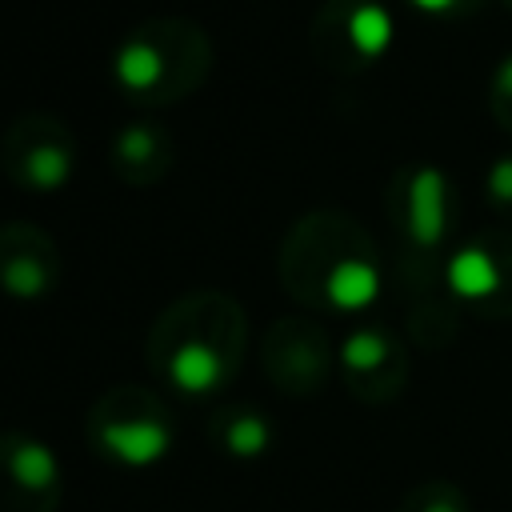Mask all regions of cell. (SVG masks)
<instances>
[{
	"mask_svg": "<svg viewBox=\"0 0 512 512\" xmlns=\"http://www.w3.org/2000/svg\"><path fill=\"white\" fill-rule=\"evenodd\" d=\"M276 276L296 304L324 316L364 312L384 284L372 232L344 208L304 212L280 240Z\"/></svg>",
	"mask_w": 512,
	"mask_h": 512,
	"instance_id": "6da1fadb",
	"label": "cell"
},
{
	"mask_svg": "<svg viewBox=\"0 0 512 512\" xmlns=\"http://www.w3.org/2000/svg\"><path fill=\"white\" fill-rule=\"evenodd\" d=\"M248 356V316L236 296L196 288L176 296L148 328L144 360L176 396H220Z\"/></svg>",
	"mask_w": 512,
	"mask_h": 512,
	"instance_id": "7a4b0ae2",
	"label": "cell"
},
{
	"mask_svg": "<svg viewBox=\"0 0 512 512\" xmlns=\"http://www.w3.org/2000/svg\"><path fill=\"white\" fill-rule=\"evenodd\" d=\"M212 72V40L188 16H152L136 24L112 52V80L128 104L168 108L204 88Z\"/></svg>",
	"mask_w": 512,
	"mask_h": 512,
	"instance_id": "3957f363",
	"label": "cell"
},
{
	"mask_svg": "<svg viewBox=\"0 0 512 512\" xmlns=\"http://www.w3.org/2000/svg\"><path fill=\"white\" fill-rule=\"evenodd\" d=\"M84 440L104 464L144 472L172 452L176 420L160 392L144 384H112L92 400Z\"/></svg>",
	"mask_w": 512,
	"mask_h": 512,
	"instance_id": "277c9868",
	"label": "cell"
},
{
	"mask_svg": "<svg viewBox=\"0 0 512 512\" xmlns=\"http://www.w3.org/2000/svg\"><path fill=\"white\" fill-rule=\"evenodd\" d=\"M384 216L396 232L400 252L444 256V240L456 228L460 200L452 180L436 164H400L384 188Z\"/></svg>",
	"mask_w": 512,
	"mask_h": 512,
	"instance_id": "5b68a950",
	"label": "cell"
},
{
	"mask_svg": "<svg viewBox=\"0 0 512 512\" xmlns=\"http://www.w3.org/2000/svg\"><path fill=\"white\" fill-rule=\"evenodd\" d=\"M392 48V12L380 0H324L308 20V52L332 76H360Z\"/></svg>",
	"mask_w": 512,
	"mask_h": 512,
	"instance_id": "8992f818",
	"label": "cell"
},
{
	"mask_svg": "<svg viewBox=\"0 0 512 512\" xmlns=\"http://www.w3.org/2000/svg\"><path fill=\"white\" fill-rule=\"evenodd\" d=\"M0 172L32 196L60 192L76 172V136L52 112H24L0 136Z\"/></svg>",
	"mask_w": 512,
	"mask_h": 512,
	"instance_id": "52a82bcc",
	"label": "cell"
},
{
	"mask_svg": "<svg viewBox=\"0 0 512 512\" xmlns=\"http://www.w3.org/2000/svg\"><path fill=\"white\" fill-rule=\"evenodd\" d=\"M396 292L404 304V332L416 348L444 352L456 344L464 324V304L448 284V256L396 248Z\"/></svg>",
	"mask_w": 512,
	"mask_h": 512,
	"instance_id": "ba28073f",
	"label": "cell"
},
{
	"mask_svg": "<svg viewBox=\"0 0 512 512\" xmlns=\"http://www.w3.org/2000/svg\"><path fill=\"white\" fill-rule=\"evenodd\" d=\"M260 368L280 396L312 400L328 388L336 372V348L320 320L280 316L260 336Z\"/></svg>",
	"mask_w": 512,
	"mask_h": 512,
	"instance_id": "9c48e42d",
	"label": "cell"
},
{
	"mask_svg": "<svg viewBox=\"0 0 512 512\" xmlns=\"http://www.w3.org/2000/svg\"><path fill=\"white\" fill-rule=\"evenodd\" d=\"M448 284L464 312L480 320H512V228L492 224L472 232L448 256Z\"/></svg>",
	"mask_w": 512,
	"mask_h": 512,
	"instance_id": "30bf717a",
	"label": "cell"
},
{
	"mask_svg": "<svg viewBox=\"0 0 512 512\" xmlns=\"http://www.w3.org/2000/svg\"><path fill=\"white\" fill-rule=\"evenodd\" d=\"M336 372L360 404H392L408 388V344L388 324H356L336 348Z\"/></svg>",
	"mask_w": 512,
	"mask_h": 512,
	"instance_id": "8fae6325",
	"label": "cell"
},
{
	"mask_svg": "<svg viewBox=\"0 0 512 512\" xmlns=\"http://www.w3.org/2000/svg\"><path fill=\"white\" fill-rule=\"evenodd\" d=\"M64 472L56 452L20 428L0 432V512H56Z\"/></svg>",
	"mask_w": 512,
	"mask_h": 512,
	"instance_id": "7c38bea8",
	"label": "cell"
},
{
	"mask_svg": "<svg viewBox=\"0 0 512 512\" xmlns=\"http://www.w3.org/2000/svg\"><path fill=\"white\" fill-rule=\"evenodd\" d=\"M64 276V260L56 240L32 220L0 224V292L12 300H44L56 292Z\"/></svg>",
	"mask_w": 512,
	"mask_h": 512,
	"instance_id": "4fadbf2b",
	"label": "cell"
},
{
	"mask_svg": "<svg viewBox=\"0 0 512 512\" xmlns=\"http://www.w3.org/2000/svg\"><path fill=\"white\" fill-rule=\"evenodd\" d=\"M176 164L172 132L156 120H132L124 124L108 144V168L128 188H152L160 184Z\"/></svg>",
	"mask_w": 512,
	"mask_h": 512,
	"instance_id": "5bb4252c",
	"label": "cell"
},
{
	"mask_svg": "<svg viewBox=\"0 0 512 512\" xmlns=\"http://www.w3.org/2000/svg\"><path fill=\"white\" fill-rule=\"evenodd\" d=\"M272 420L256 404H216L208 416V444L236 460V464H256L272 448Z\"/></svg>",
	"mask_w": 512,
	"mask_h": 512,
	"instance_id": "9a60e30c",
	"label": "cell"
},
{
	"mask_svg": "<svg viewBox=\"0 0 512 512\" xmlns=\"http://www.w3.org/2000/svg\"><path fill=\"white\" fill-rule=\"evenodd\" d=\"M396 512H472L468 492L452 480H424L408 488L396 504Z\"/></svg>",
	"mask_w": 512,
	"mask_h": 512,
	"instance_id": "2e32d148",
	"label": "cell"
},
{
	"mask_svg": "<svg viewBox=\"0 0 512 512\" xmlns=\"http://www.w3.org/2000/svg\"><path fill=\"white\" fill-rule=\"evenodd\" d=\"M484 200L512 228V152L508 156H496L488 164V172H484Z\"/></svg>",
	"mask_w": 512,
	"mask_h": 512,
	"instance_id": "e0dca14e",
	"label": "cell"
},
{
	"mask_svg": "<svg viewBox=\"0 0 512 512\" xmlns=\"http://www.w3.org/2000/svg\"><path fill=\"white\" fill-rule=\"evenodd\" d=\"M488 112L504 132H512V52L488 76Z\"/></svg>",
	"mask_w": 512,
	"mask_h": 512,
	"instance_id": "ac0fdd59",
	"label": "cell"
},
{
	"mask_svg": "<svg viewBox=\"0 0 512 512\" xmlns=\"http://www.w3.org/2000/svg\"><path fill=\"white\" fill-rule=\"evenodd\" d=\"M408 4L436 20H464V16H476L488 8V0H408Z\"/></svg>",
	"mask_w": 512,
	"mask_h": 512,
	"instance_id": "d6986e66",
	"label": "cell"
},
{
	"mask_svg": "<svg viewBox=\"0 0 512 512\" xmlns=\"http://www.w3.org/2000/svg\"><path fill=\"white\" fill-rule=\"evenodd\" d=\"M500 4H504V8H508V12H512V0H500Z\"/></svg>",
	"mask_w": 512,
	"mask_h": 512,
	"instance_id": "ffe728a7",
	"label": "cell"
}]
</instances>
